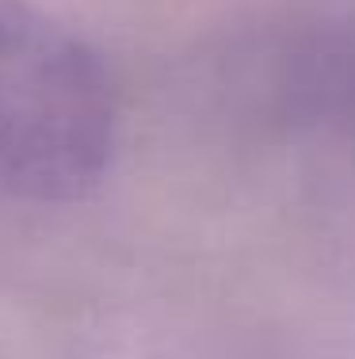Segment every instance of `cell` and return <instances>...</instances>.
<instances>
[{"instance_id":"cell-1","label":"cell","mask_w":355,"mask_h":359,"mask_svg":"<svg viewBox=\"0 0 355 359\" xmlns=\"http://www.w3.org/2000/svg\"><path fill=\"white\" fill-rule=\"evenodd\" d=\"M118 107L99 54L35 0H0V195L73 203L115 153Z\"/></svg>"}]
</instances>
